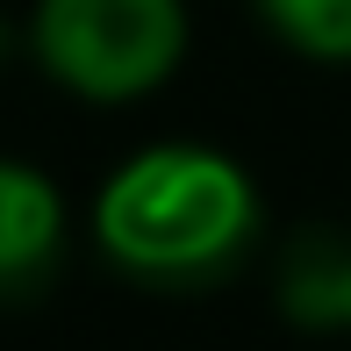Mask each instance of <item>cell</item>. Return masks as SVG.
Masks as SVG:
<instances>
[{
    "instance_id": "6da1fadb",
    "label": "cell",
    "mask_w": 351,
    "mask_h": 351,
    "mask_svg": "<svg viewBox=\"0 0 351 351\" xmlns=\"http://www.w3.org/2000/svg\"><path fill=\"white\" fill-rule=\"evenodd\" d=\"M93 222L122 273L158 287H201L251 251L258 194H251L244 165H230L222 151L158 143L108 180Z\"/></svg>"
},
{
    "instance_id": "7a4b0ae2",
    "label": "cell",
    "mask_w": 351,
    "mask_h": 351,
    "mask_svg": "<svg viewBox=\"0 0 351 351\" xmlns=\"http://www.w3.org/2000/svg\"><path fill=\"white\" fill-rule=\"evenodd\" d=\"M43 65L86 101L151 93L186 51L180 0H43L36 8Z\"/></svg>"
},
{
    "instance_id": "3957f363",
    "label": "cell",
    "mask_w": 351,
    "mask_h": 351,
    "mask_svg": "<svg viewBox=\"0 0 351 351\" xmlns=\"http://www.w3.org/2000/svg\"><path fill=\"white\" fill-rule=\"evenodd\" d=\"M58 251H65L58 186L0 158V294H36L58 273Z\"/></svg>"
},
{
    "instance_id": "277c9868",
    "label": "cell",
    "mask_w": 351,
    "mask_h": 351,
    "mask_svg": "<svg viewBox=\"0 0 351 351\" xmlns=\"http://www.w3.org/2000/svg\"><path fill=\"white\" fill-rule=\"evenodd\" d=\"M273 294L287 308V323L301 330H351V230H301L287 237L280 251V273H273Z\"/></svg>"
},
{
    "instance_id": "5b68a950",
    "label": "cell",
    "mask_w": 351,
    "mask_h": 351,
    "mask_svg": "<svg viewBox=\"0 0 351 351\" xmlns=\"http://www.w3.org/2000/svg\"><path fill=\"white\" fill-rule=\"evenodd\" d=\"M258 14L301 58H330V65L351 58V0H258Z\"/></svg>"
}]
</instances>
